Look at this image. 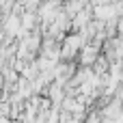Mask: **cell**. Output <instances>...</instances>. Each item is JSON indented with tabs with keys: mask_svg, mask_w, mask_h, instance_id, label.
<instances>
[{
	"mask_svg": "<svg viewBox=\"0 0 123 123\" xmlns=\"http://www.w3.org/2000/svg\"><path fill=\"white\" fill-rule=\"evenodd\" d=\"M104 121H106V115L97 106H89V110L84 112V119H82V123H104Z\"/></svg>",
	"mask_w": 123,
	"mask_h": 123,
	"instance_id": "obj_1",
	"label": "cell"
}]
</instances>
